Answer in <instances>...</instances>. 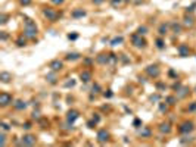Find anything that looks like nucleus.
Returning <instances> with one entry per match:
<instances>
[{
    "label": "nucleus",
    "instance_id": "1",
    "mask_svg": "<svg viewBox=\"0 0 196 147\" xmlns=\"http://www.w3.org/2000/svg\"><path fill=\"white\" fill-rule=\"evenodd\" d=\"M38 34V28L36 25V22L30 18H25V25H24V36L28 38V40H36Z\"/></svg>",
    "mask_w": 196,
    "mask_h": 147
},
{
    "label": "nucleus",
    "instance_id": "2",
    "mask_svg": "<svg viewBox=\"0 0 196 147\" xmlns=\"http://www.w3.org/2000/svg\"><path fill=\"white\" fill-rule=\"evenodd\" d=\"M43 15H44L49 21H52V22H56V21H58V18H59L58 11H56V9H53V8H44Z\"/></svg>",
    "mask_w": 196,
    "mask_h": 147
},
{
    "label": "nucleus",
    "instance_id": "3",
    "mask_svg": "<svg viewBox=\"0 0 196 147\" xmlns=\"http://www.w3.org/2000/svg\"><path fill=\"white\" fill-rule=\"evenodd\" d=\"M131 43H133V46L137 47V49L146 47V40H145L143 36H140V34H133V36H131Z\"/></svg>",
    "mask_w": 196,
    "mask_h": 147
},
{
    "label": "nucleus",
    "instance_id": "4",
    "mask_svg": "<svg viewBox=\"0 0 196 147\" xmlns=\"http://www.w3.org/2000/svg\"><path fill=\"white\" fill-rule=\"evenodd\" d=\"M193 129H195V124L192 121H186V122L180 124V126H178V132L180 134H190Z\"/></svg>",
    "mask_w": 196,
    "mask_h": 147
},
{
    "label": "nucleus",
    "instance_id": "5",
    "mask_svg": "<svg viewBox=\"0 0 196 147\" xmlns=\"http://www.w3.org/2000/svg\"><path fill=\"white\" fill-rule=\"evenodd\" d=\"M12 103H14L12 94H9V93H6V91L0 93V106H2V107H6V106H9V104H12Z\"/></svg>",
    "mask_w": 196,
    "mask_h": 147
},
{
    "label": "nucleus",
    "instance_id": "6",
    "mask_svg": "<svg viewBox=\"0 0 196 147\" xmlns=\"http://www.w3.org/2000/svg\"><path fill=\"white\" fill-rule=\"evenodd\" d=\"M146 74H148L150 78H158L159 74H161V71H159L158 65H149V66L146 68Z\"/></svg>",
    "mask_w": 196,
    "mask_h": 147
},
{
    "label": "nucleus",
    "instance_id": "7",
    "mask_svg": "<svg viewBox=\"0 0 196 147\" xmlns=\"http://www.w3.org/2000/svg\"><path fill=\"white\" fill-rule=\"evenodd\" d=\"M49 68H50L53 72H58V71H61V69L63 68V62L59 60V59H55V60H52V62L49 63Z\"/></svg>",
    "mask_w": 196,
    "mask_h": 147
},
{
    "label": "nucleus",
    "instance_id": "8",
    "mask_svg": "<svg viewBox=\"0 0 196 147\" xmlns=\"http://www.w3.org/2000/svg\"><path fill=\"white\" fill-rule=\"evenodd\" d=\"M109 140V132L106 129H100V131H97V141L99 143H106Z\"/></svg>",
    "mask_w": 196,
    "mask_h": 147
},
{
    "label": "nucleus",
    "instance_id": "9",
    "mask_svg": "<svg viewBox=\"0 0 196 147\" xmlns=\"http://www.w3.org/2000/svg\"><path fill=\"white\" fill-rule=\"evenodd\" d=\"M36 143H37V138L31 134H27V135L22 137V144L24 146H34Z\"/></svg>",
    "mask_w": 196,
    "mask_h": 147
},
{
    "label": "nucleus",
    "instance_id": "10",
    "mask_svg": "<svg viewBox=\"0 0 196 147\" xmlns=\"http://www.w3.org/2000/svg\"><path fill=\"white\" fill-rule=\"evenodd\" d=\"M78 116H80V113H78L77 110H74V109H72V110H69V112L66 113V121L72 125V124L78 119Z\"/></svg>",
    "mask_w": 196,
    "mask_h": 147
},
{
    "label": "nucleus",
    "instance_id": "11",
    "mask_svg": "<svg viewBox=\"0 0 196 147\" xmlns=\"http://www.w3.org/2000/svg\"><path fill=\"white\" fill-rule=\"evenodd\" d=\"M177 52H178V55H180L181 58H187L189 53H190V50H189V47H187L186 44H180L178 49H177Z\"/></svg>",
    "mask_w": 196,
    "mask_h": 147
},
{
    "label": "nucleus",
    "instance_id": "12",
    "mask_svg": "<svg viewBox=\"0 0 196 147\" xmlns=\"http://www.w3.org/2000/svg\"><path fill=\"white\" fill-rule=\"evenodd\" d=\"M159 131L162 134H170L171 132V125L168 122H162V124H159Z\"/></svg>",
    "mask_w": 196,
    "mask_h": 147
},
{
    "label": "nucleus",
    "instance_id": "13",
    "mask_svg": "<svg viewBox=\"0 0 196 147\" xmlns=\"http://www.w3.org/2000/svg\"><path fill=\"white\" fill-rule=\"evenodd\" d=\"M183 25H184V27H187V28H192V27L195 25V19H193L192 16L186 15V16H184V21H183Z\"/></svg>",
    "mask_w": 196,
    "mask_h": 147
},
{
    "label": "nucleus",
    "instance_id": "14",
    "mask_svg": "<svg viewBox=\"0 0 196 147\" xmlns=\"http://www.w3.org/2000/svg\"><path fill=\"white\" fill-rule=\"evenodd\" d=\"M80 80H81L83 82H88V81L91 80V72H90V71H83L81 75H80Z\"/></svg>",
    "mask_w": 196,
    "mask_h": 147
},
{
    "label": "nucleus",
    "instance_id": "15",
    "mask_svg": "<svg viewBox=\"0 0 196 147\" xmlns=\"http://www.w3.org/2000/svg\"><path fill=\"white\" fill-rule=\"evenodd\" d=\"M189 94V88L187 87H180L178 90H177V99H183V97H186Z\"/></svg>",
    "mask_w": 196,
    "mask_h": 147
},
{
    "label": "nucleus",
    "instance_id": "16",
    "mask_svg": "<svg viewBox=\"0 0 196 147\" xmlns=\"http://www.w3.org/2000/svg\"><path fill=\"white\" fill-rule=\"evenodd\" d=\"M11 80H12V75L9 74V72H2V74H0V81H2V82H11Z\"/></svg>",
    "mask_w": 196,
    "mask_h": 147
},
{
    "label": "nucleus",
    "instance_id": "17",
    "mask_svg": "<svg viewBox=\"0 0 196 147\" xmlns=\"http://www.w3.org/2000/svg\"><path fill=\"white\" fill-rule=\"evenodd\" d=\"M14 107H15L16 110H24V109L27 107V103H25L24 100H16V102L14 103Z\"/></svg>",
    "mask_w": 196,
    "mask_h": 147
},
{
    "label": "nucleus",
    "instance_id": "18",
    "mask_svg": "<svg viewBox=\"0 0 196 147\" xmlns=\"http://www.w3.org/2000/svg\"><path fill=\"white\" fill-rule=\"evenodd\" d=\"M71 16L72 18H83V16H86V11H83V9H75L72 13H71Z\"/></svg>",
    "mask_w": 196,
    "mask_h": 147
},
{
    "label": "nucleus",
    "instance_id": "19",
    "mask_svg": "<svg viewBox=\"0 0 196 147\" xmlns=\"http://www.w3.org/2000/svg\"><path fill=\"white\" fill-rule=\"evenodd\" d=\"M168 28H170V24H161L159 28H158V33L159 36H165L168 33Z\"/></svg>",
    "mask_w": 196,
    "mask_h": 147
},
{
    "label": "nucleus",
    "instance_id": "20",
    "mask_svg": "<svg viewBox=\"0 0 196 147\" xmlns=\"http://www.w3.org/2000/svg\"><path fill=\"white\" fill-rule=\"evenodd\" d=\"M15 43H16V46H18V47H24V46L27 44V37L22 34L21 37H18V38H16V41H15Z\"/></svg>",
    "mask_w": 196,
    "mask_h": 147
},
{
    "label": "nucleus",
    "instance_id": "21",
    "mask_svg": "<svg viewBox=\"0 0 196 147\" xmlns=\"http://www.w3.org/2000/svg\"><path fill=\"white\" fill-rule=\"evenodd\" d=\"M170 27L172 28V33L180 34V31H181V25H180V24H177V22H171V24H170Z\"/></svg>",
    "mask_w": 196,
    "mask_h": 147
},
{
    "label": "nucleus",
    "instance_id": "22",
    "mask_svg": "<svg viewBox=\"0 0 196 147\" xmlns=\"http://www.w3.org/2000/svg\"><path fill=\"white\" fill-rule=\"evenodd\" d=\"M150 134H152V131H150V128H148V126L142 128V131H140V135H142L143 138H148V137H150Z\"/></svg>",
    "mask_w": 196,
    "mask_h": 147
},
{
    "label": "nucleus",
    "instance_id": "23",
    "mask_svg": "<svg viewBox=\"0 0 196 147\" xmlns=\"http://www.w3.org/2000/svg\"><path fill=\"white\" fill-rule=\"evenodd\" d=\"M123 41H124V38H123V37H115V38H112L111 46H112V47H117V46H120Z\"/></svg>",
    "mask_w": 196,
    "mask_h": 147
},
{
    "label": "nucleus",
    "instance_id": "24",
    "mask_svg": "<svg viewBox=\"0 0 196 147\" xmlns=\"http://www.w3.org/2000/svg\"><path fill=\"white\" fill-rule=\"evenodd\" d=\"M96 60L99 63H102V65H105V63H108V55H99Z\"/></svg>",
    "mask_w": 196,
    "mask_h": 147
},
{
    "label": "nucleus",
    "instance_id": "25",
    "mask_svg": "<svg viewBox=\"0 0 196 147\" xmlns=\"http://www.w3.org/2000/svg\"><path fill=\"white\" fill-rule=\"evenodd\" d=\"M78 59H80L78 53H68L66 55V60H78Z\"/></svg>",
    "mask_w": 196,
    "mask_h": 147
},
{
    "label": "nucleus",
    "instance_id": "26",
    "mask_svg": "<svg viewBox=\"0 0 196 147\" xmlns=\"http://www.w3.org/2000/svg\"><path fill=\"white\" fill-rule=\"evenodd\" d=\"M117 56L114 55V53H111V55H108V65H114L115 62H117Z\"/></svg>",
    "mask_w": 196,
    "mask_h": 147
},
{
    "label": "nucleus",
    "instance_id": "27",
    "mask_svg": "<svg viewBox=\"0 0 196 147\" xmlns=\"http://www.w3.org/2000/svg\"><path fill=\"white\" fill-rule=\"evenodd\" d=\"M46 80H47L50 84H56V75H55V74H49V75H46Z\"/></svg>",
    "mask_w": 196,
    "mask_h": 147
},
{
    "label": "nucleus",
    "instance_id": "28",
    "mask_svg": "<svg viewBox=\"0 0 196 147\" xmlns=\"http://www.w3.org/2000/svg\"><path fill=\"white\" fill-rule=\"evenodd\" d=\"M8 19H9V15L8 13H2V15H0V24H2V25H5L8 22Z\"/></svg>",
    "mask_w": 196,
    "mask_h": 147
},
{
    "label": "nucleus",
    "instance_id": "29",
    "mask_svg": "<svg viewBox=\"0 0 196 147\" xmlns=\"http://www.w3.org/2000/svg\"><path fill=\"white\" fill-rule=\"evenodd\" d=\"M137 34H140V36H145V34H148V27H145V25L139 27V28H137Z\"/></svg>",
    "mask_w": 196,
    "mask_h": 147
},
{
    "label": "nucleus",
    "instance_id": "30",
    "mask_svg": "<svg viewBox=\"0 0 196 147\" xmlns=\"http://www.w3.org/2000/svg\"><path fill=\"white\" fill-rule=\"evenodd\" d=\"M165 102H167L168 104H175V103H177V97H174V96H168V97L165 99Z\"/></svg>",
    "mask_w": 196,
    "mask_h": 147
},
{
    "label": "nucleus",
    "instance_id": "31",
    "mask_svg": "<svg viewBox=\"0 0 196 147\" xmlns=\"http://www.w3.org/2000/svg\"><path fill=\"white\" fill-rule=\"evenodd\" d=\"M156 47H158L159 50H162V49H165V43H164V40H161V38H158V40H156Z\"/></svg>",
    "mask_w": 196,
    "mask_h": 147
},
{
    "label": "nucleus",
    "instance_id": "32",
    "mask_svg": "<svg viewBox=\"0 0 196 147\" xmlns=\"http://www.w3.org/2000/svg\"><path fill=\"white\" fill-rule=\"evenodd\" d=\"M180 141H181L183 144H186V143H190V141H192V137H190L189 134H186V137H183V138H181Z\"/></svg>",
    "mask_w": 196,
    "mask_h": 147
},
{
    "label": "nucleus",
    "instance_id": "33",
    "mask_svg": "<svg viewBox=\"0 0 196 147\" xmlns=\"http://www.w3.org/2000/svg\"><path fill=\"white\" fill-rule=\"evenodd\" d=\"M0 144H2V146L6 144V135H5V131L2 132V135H0Z\"/></svg>",
    "mask_w": 196,
    "mask_h": 147
},
{
    "label": "nucleus",
    "instance_id": "34",
    "mask_svg": "<svg viewBox=\"0 0 196 147\" xmlns=\"http://www.w3.org/2000/svg\"><path fill=\"white\" fill-rule=\"evenodd\" d=\"M31 118H33V119H36V121H40V112H38V110H37V112L34 110V112H33V116H31Z\"/></svg>",
    "mask_w": 196,
    "mask_h": 147
},
{
    "label": "nucleus",
    "instance_id": "35",
    "mask_svg": "<svg viewBox=\"0 0 196 147\" xmlns=\"http://www.w3.org/2000/svg\"><path fill=\"white\" fill-rule=\"evenodd\" d=\"M121 2H123V0H111V3H112V6H114V8L120 6V5H121Z\"/></svg>",
    "mask_w": 196,
    "mask_h": 147
},
{
    "label": "nucleus",
    "instance_id": "36",
    "mask_svg": "<svg viewBox=\"0 0 196 147\" xmlns=\"http://www.w3.org/2000/svg\"><path fill=\"white\" fill-rule=\"evenodd\" d=\"M96 124H97V122L91 119V121H88V122H87V126H88V128H94V126H96Z\"/></svg>",
    "mask_w": 196,
    "mask_h": 147
},
{
    "label": "nucleus",
    "instance_id": "37",
    "mask_svg": "<svg viewBox=\"0 0 196 147\" xmlns=\"http://www.w3.org/2000/svg\"><path fill=\"white\" fill-rule=\"evenodd\" d=\"M9 128H11V126H9L6 122H2V131H5V132H6V131H9Z\"/></svg>",
    "mask_w": 196,
    "mask_h": 147
},
{
    "label": "nucleus",
    "instance_id": "38",
    "mask_svg": "<svg viewBox=\"0 0 196 147\" xmlns=\"http://www.w3.org/2000/svg\"><path fill=\"white\" fill-rule=\"evenodd\" d=\"M93 91H94V93H100V85H99V84H94V85H93Z\"/></svg>",
    "mask_w": 196,
    "mask_h": 147
},
{
    "label": "nucleus",
    "instance_id": "39",
    "mask_svg": "<svg viewBox=\"0 0 196 147\" xmlns=\"http://www.w3.org/2000/svg\"><path fill=\"white\" fill-rule=\"evenodd\" d=\"M167 109H168V107H167V104L159 103V110H161V112H167Z\"/></svg>",
    "mask_w": 196,
    "mask_h": 147
},
{
    "label": "nucleus",
    "instance_id": "40",
    "mask_svg": "<svg viewBox=\"0 0 196 147\" xmlns=\"http://www.w3.org/2000/svg\"><path fill=\"white\" fill-rule=\"evenodd\" d=\"M196 110V102H193L190 106H189V112H195Z\"/></svg>",
    "mask_w": 196,
    "mask_h": 147
},
{
    "label": "nucleus",
    "instance_id": "41",
    "mask_svg": "<svg viewBox=\"0 0 196 147\" xmlns=\"http://www.w3.org/2000/svg\"><path fill=\"white\" fill-rule=\"evenodd\" d=\"M19 3H21L22 6H28V5L31 3V0H19Z\"/></svg>",
    "mask_w": 196,
    "mask_h": 147
},
{
    "label": "nucleus",
    "instance_id": "42",
    "mask_svg": "<svg viewBox=\"0 0 196 147\" xmlns=\"http://www.w3.org/2000/svg\"><path fill=\"white\" fill-rule=\"evenodd\" d=\"M68 38L69 40H77L78 38V34H68Z\"/></svg>",
    "mask_w": 196,
    "mask_h": 147
},
{
    "label": "nucleus",
    "instance_id": "43",
    "mask_svg": "<svg viewBox=\"0 0 196 147\" xmlns=\"http://www.w3.org/2000/svg\"><path fill=\"white\" fill-rule=\"evenodd\" d=\"M75 85V81L74 80H71V81H68L66 84H65V87H74Z\"/></svg>",
    "mask_w": 196,
    "mask_h": 147
},
{
    "label": "nucleus",
    "instance_id": "44",
    "mask_svg": "<svg viewBox=\"0 0 196 147\" xmlns=\"http://www.w3.org/2000/svg\"><path fill=\"white\" fill-rule=\"evenodd\" d=\"M50 2H52L53 5H62V3L65 2V0H50Z\"/></svg>",
    "mask_w": 196,
    "mask_h": 147
},
{
    "label": "nucleus",
    "instance_id": "45",
    "mask_svg": "<svg viewBox=\"0 0 196 147\" xmlns=\"http://www.w3.org/2000/svg\"><path fill=\"white\" fill-rule=\"evenodd\" d=\"M133 125H134V126H136V128H139V126H140V125H142V122H140V119H136V121H134V122H133Z\"/></svg>",
    "mask_w": 196,
    "mask_h": 147
},
{
    "label": "nucleus",
    "instance_id": "46",
    "mask_svg": "<svg viewBox=\"0 0 196 147\" xmlns=\"http://www.w3.org/2000/svg\"><path fill=\"white\" fill-rule=\"evenodd\" d=\"M93 121H96V122H99V121H100V116H99V115H97V113H94V115H93Z\"/></svg>",
    "mask_w": 196,
    "mask_h": 147
},
{
    "label": "nucleus",
    "instance_id": "47",
    "mask_svg": "<svg viewBox=\"0 0 196 147\" xmlns=\"http://www.w3.org/2000/svg\"><path fill=\"white\" fill-rule=\"evenodd\" d=\"M156 87H158V90H165V84H162V82L156 84Z\"/></svg>",
    "mask_w": 196,
    "mask_h": 147
},
{
    "label": "nucleus",
    "instance_id": "48",
    "mask_svg": "<svg viewBox=\"0 0 196 147\" xmlns=\"http://www.w3.org/2000/svg\"><path fill=\"white\" fill-rule=\"evenodd\" d=\"M180 87H181V84H180V82H175V84L172 85V90H175V91H177V90H178Z\"/></svg>",
    "mask_w": 196,
    "mask_h": 147
},
{
    "label": "nucleus",
    "instance_id": "49",
    "mask_svg": "<svg viewBox=\"0 0 196 147\" xmlns=\"http://www.w3.org/2000/svg\"><path fill=\"white\" fill-rule=\"evenodd\" d=\"M22 128H24V129H30V128H31V124H30V122H25V124L22 125Z\"/></svg>",
    "mask_w": 196,
    "mask_h": 147
},
{
    "label": "nucleus",
    "instance_id": "50",
    "mask_svg": "<svg viewBox=\"0 0 196 147\" xmlns=\"http://www.w3.org/2000/svg\"><path fill=\"white\" fill-rule=\"evenodd\" d=\"M2 40H3V41L8 40V34H6V31H2Z\"/></svg>",
    "mask_w": 196,
    "mask_h": 147
},
{
    "label": "nucleus",
    "instance_id": "51",
    "mask_svg": "<svg viewBox=\"0 0 196 147\" xmlns=\"http://www.w3.org/2000/svg\"><path fill=\"white\" fill-rule=\"evenodd\" d=\"M150 100H152V102H158V100H159V96H158V94H155V96H152V97H150Z\"/></svg>",
    "mask_w": 196,
    "mask_h": 147
},
{
    "label": "nucleus",
    "instance_id": "52",
    "mask_svg": "<svg viewBox=\"0 0 196 147\" xmlns=\"http://www.w3.org/2000/svg\"><path fill=\"white\" fill-rule=\"evenodd\" d=\"M103 96H105V97H112V91L108 90V93H103Z\"/></svg>",
    "mask_w": 196,
    "mask_h": 147
},
{
    "label": "nucleus",
    "instance_id": "53",
    "mask_svg": "<svg viewBox=\"0 0 196 147\" xmlns=\"http://www.w3.org/2000/svg\"><path fill=\"white\" fill-rule=\"evenodd\" d=\"M91 2H93L94 5H100V3H103V0H91Z\"/></svg>",
    "mask_w": 196,
    "mask_h": 147
},
{
    "label": "nucleus",
    "instance_id": "54",
    "mask_svg": "<svg viewBox=\"0 0 196 147\" xmlns=\"http://www.w3.org/2000/svg\"><path fill=\"white\" fill-rule=\"evenodd\" d=\"M195 8H196V5H192L190 8H187V12H193V11H195Z\"/></svg>",
    "mask_w": 196,
    "mask_h": 147
},
{
    "label": "nucleus",
    "instance_id": "55",
    "mask_svg": "<svg viewBox=\"0 0 196 147\" xmlns=\"http://www.w3.org/2000/svg\"><path fill=\"white\" fill-rule=\"evenodd\" d=\"M170 75H171V77H177V75H175V72H174V71H172V69H171V71H170Z\"/></svg>",
    "mask_w": 196,
    "mask_h": 147
},
{
    "label": "nucleus",
    "instance_id": "56",
    "mask_svg": "<svg viewBox=\"0 0 196 147\" xmlns=\"http://www.w3.org/2000/svg\"><path fill=\"white\" fill-rule=\"evenodd\" d=\"M84 62H86V65H90V63H91V60H90V59H86Z\"/></svg>",
    "mask_w": 196,
    "mask_h": 147
},
{
    "label": "nucleus",
    "instance_id": "57",
    "mask_svg": "<svg viewBox=\"0 0 196 147\" xmlns=\"http://www.w3.org/2000/svg\"><path fill=\"white\" fill-rule=\"evenodd\" d=\"M123 2H130V0H123Z\"/></svg>",
    "mask_w": 196,
    "mask_h": 147
}]
</instances>
